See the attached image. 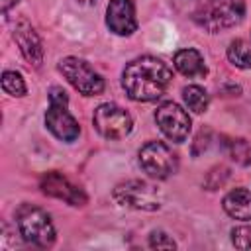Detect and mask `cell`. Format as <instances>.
<instances>
[{
  "instance_id": "cell-8",
  "label": "cell",
  "mask_w": 251,
  "mask_h": 251,
  "mask_svg": "<svg viewBox=\"0 0 251 251\" xmlns=\"http://www.w3.org/2000/svg\"><path fill=\"white\" fill-rule=\"evenodd\" d=\"M155 122L169 141L182 143L190 133V116L176 102L159 104L155 110Z\"/></svg>"
},
{
  "instance_id": "cell-10",
  "label": "cell",
  "mask_w": 251,
  "mask_h": 251,
  "mask_svg": "<svg viewBox=\"0 0 251 251\" xmlns=\"http://www.w3.org/2000/svg\"><path fill=\"white\" fill-rule=\"evenodd\" d=\"M39 186H41L43 194L53 196V198H59V200H65L71 206H84L86 200H88L82 188H78L76 184H73L65 175H61L57 171L45 173L41 176Z\"/></svg>"
},
{
  "instance_id": "cell-11",
  "label": "cell",
  "mask_w": 251,
  "mask_h": 251,
  "mask_svg": "<svg viewBox=\"0 0 251 251\" xmlns=\"http://www.w3.org/2000/svg\"><path fill=\"white\" fill-rule=\"evenodd\" d=\"M12 37L18 43L24 59L33 65V67H41L43 61V43L37 35V31L33 29V25L27 20H18L12 27Z\"/></svg>"
},
{
  "instance_id": "cell-12",
  "label": "cell",
  "mask_w": 251,
  "mask_h": 251,
  "mask_svg": "<svg viewBox=\"0 0 251 251\" xmlns=\"http://www.w3.org/2000/svg\"><path fill=\"white\" fill-rule=\"evenodd\" d=\"M106 25L116 35H131L137 29L133 2L131 0H110L106 8Z\"/></svg>"
},
{
  "instance_id": "cell-7",
  "label": "cell",
  "mask_w": 251,
  "mask_h": 251,
  "mask_svg": "<svg viewBox=\"0 0 251 251\" xmlns=\"http://www.w3.org/2000/svg\"><path fill=\"white\" fill-rule=\"evenodd\" d=\"M112 196L120 206L133 208V210L153 212V210H159V206H161V198L157 194V188H153L149 182L139 180V178L120 182L114 188Z\"/></svg>"
},
{
  "instance_id": "cell-15",
  "label": "cell",
  "mask_w": 251,
  "mask_h": 251,
  "mask_svg": "<svg viewBox=\"0 0 251 251\" xmlns=\"http://www.w3.org/2000/svg\"><path fill=\"white\" fill-rule=\"evenodd\" d=\"M182 100L186 104L188 110H192L194 114H202L208 110V104H210V96L208 92L198 86V84H188L182 88Z\"/></svg>"
},
{
  "instance_id": "cell-1",
  "label": "cell",
  "mask_w": 251,
  "mask_h": 251,
  "mask_svg": "<svg viewBox=\"0 0 251 251\" xmlns=\"http://www.w3.org/2000/svg\"><path fill=\"white\" fill-rule=\"evenodd\" d=\"M173 80V71L157 57H137L124 67L122 86L133 102H153L161 98Z\"/></svg>"
},
{
  "instance_id": "cell-9",
  "label": "cell",
  "mask_w": 251,
  "mask_h": 251,
  "mask_svg": "<svg viewBox=\"0 0 251 251\" xmlns=\"http://www.w3.org/2000/svg\"><path fill=\"white\" fill-rule=\"evenodd\" d=\"M67 106H69V98L49 100V108L45 112V126L57 139H61L65 143H73L80 133V126L71 116Z\"/></svg>"
},
{
  "instance_id": "cell-21",
  "label": "cell",
  "mask_w": 251,
  "mask_h": 251,
  "mask_svg": "<svg viewBox=\"0 0 251 251\" xmlns=\"http://www.w3.org/2000/svg\"><path fill=\"white\" fill-rule=\"evenodd\" d=\"M20 0H0V8H2V14H8V10L12 6H16Z\"/></svg>"
},
{
  "instance_id": "cell-17",
  "label": "cell",
  "mask_w": 251,
  "mask_h": 251,
  "mask_svg": "<svg viewBox=\"0 0 251 251\" xmlns=\"http://www.w3.org/2000/svg\"><path fill=\"white\" fill-rule=\"evenodd\" d=\"M2 88L6 94L10 96H25L27 92V86H25V80L22 78V75L18 71H4L2 73Z\"/></svg>"
},
{
  "instance_id": "cell-5",
  "label": "cell",
  "mask_w": 251,
  "mask_h": 251,
  "mask_svg": "<svg viewBox=\"0 0 251 251\" xmlns=\"http://www.w3.org/2000/svg\"><path fill=\"white\" fill-rule=\"evenodd\" d=\"M59 71L69 84L84 96H98L104 92V78L84 59L65 57L59 61Z\"/></svg>"
},
{
  "instance_id": "cell-18",
  "label": "cell",
  "mask_w": 251,
  "mask_h": 251,
  "mask_svg": "<svg viewBox=\"0 0 251 251\" xmlns=\"http://www.w3.org/2000/svg\"><path fill=\"white\" fill-rule=\"evenodd\" d=\"M227 153L237 165L241 167L251 165V143L247 139H231L227 143Z\"/></svg>"
},
{
  "instance_id": "cell-14",
  "label": "cell",
  "mask_w": 251,
  "mask_h": 251,
  "mask_svg": "<svg viewBox=\"0 0 251 251\" xmlns=\"http://www.w3.org/2000/svg\"><path fill=\"white\" fill-rule=\"evenodd\" d=\"M175 69L188 76V78H204L208 75V67L204 63V57L196 49H180L175 53Z\"/></svg>"
},
{
  "instance_id": "cell-22",
  "label": "cell",
  "mask_w": 251,
  "mask_h": 251,
  "mask_svg": "<svg viewBox=\"0 0 251 251\" xmlns=\"http://www.w3.org/2000/svg\"><path fill=\"white\" fill-rule=\"evenodd\" d=\"M80 4H88V6H92V4H96L98 0H78Z\"/></svg>"
},
{
  "instance_id": "cell-16",
  "label": "cell",
  "mask_w": 251,
  "mask_h": 251,
  "mask_svg": "<svg viewBox=\"0 0 251 251\" xmlns=\"http://www.w3.org/2000/svg\"><path fill=\"white\" fill-rule=\"evenodd\" d=\"M227 59L237 69H251V45L245 39H233L227 45Z\"/></svg>"
},
{
  "instance_id": "cell-3",
  "label": "cell",
  "mask_w": 251,
  "mask_h": 251,
  "mask_svg": "<svg viewBox=\"0 0 251 251\" xmlns=\"http://www.w3.org/2000/svg\"><path fill=\"white\" fill-rule=\"evenodd\" d=\"M18 229L22 237L35 247H51L55 243V226L49 214L37 206L24 204L18 210Z\"/></svg>"
},
{
  "instance_id": "cell-19",
  "label": "cell",
  "mask_w": 251,
  "mask_h": 251,
  "mask_svg": "<svg viewBox=\"0 0 251 251\" xmlns=\"http://www.w3.org/2000/svg\"><path fill=\"white\" fill-rule=\"evenodd\" d=\"M231 243L237 249H251V226H237L231 229Z\"/></svg>"
},
{
  "instance_id": "cell-20",
  "label": "cell",
  "mask_w": 251,
  "mask_h": 251,
  "mask_svg": "<svg viewBox=\"0 0 251 251\" xmlns=\"http://www.w3.org/2000/svg\"><path fill=\"white\" fill-rule=\"evenodd\" d=\"M149 247L151 249H175L176 247V243H175V239L169 235V233H165V231H151V235H149Z\"/></svg>"
},
{
  "instance_id": "cell-6",
  "label": "cell",
  "mask_w": 251,
  "mask_h": 251,
  "mask_svg": "<svg viewBox=\"0 0 251 251\" xmlns=\"http://www.w3.org/2000/svg\"><path fill=\"white\" fill-rule=\"evenodd\" d=\"M92 124H94V129L104 137V139H110V141H118V139H124L131 133L133 129V120L131 116L120 108L118 104H112V102H106V104H100L94 114H92Z\"/></svg>"
},
{
  "instance_id": "cell-13",
  "label": "cell",
  "mask_w": 251,
  "mask_h": 251,
  "mask_svg": "<svg viewBox=\"0 0 251 251\" xmlns=\"http://www.w3.org/2000/svg\"><path fill=\"white\" fill-rule=\"evenodd\" d=\"M222 206H224V212L233 220H241V222L251 220V190L243 186L229 190L224 196Z\"/></svg>"
},
{
  "instance_id": "cell-4",
  "label": "cell",
  "mask_w": 251,
  "mask_h": 251,
  "mask_svg": "<svg viewBox=\"0 0 251 251\" xmlns=\"http://www.w3.org/2000/svg\"><path fill=\"white\" fill-rule=\"evenodd\" d=\"M139 167L157 180H165L178 169L176 153L163 141H149L139 149Z\"/></svg>"
},
{
  "instance_id": "cell-2",
  "label": "cell",
  "mask_w": 251,
  "mask_h": 251,
  "mask_svg": "<svg viewBox=\"0 0 251 251\" xmlns=\"http://www.w3.org/2000/svg\"><path fill=\"white\" fill-rule=\"evenodd\" d=\"M245 16V0H208L194 14V22L210 33L237 25Z\"/></svg>"
}]
</instances>
